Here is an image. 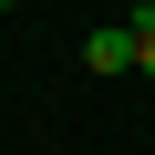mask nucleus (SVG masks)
Instances as JSON below:
<instances>
[{"mask_svg":"<svg viewBox=\"0 0 155 155\" xmlns=\"http://www.w3.org/2000/svg\"><path fill=\"white\" fill-rule=\"evenodd\" d=\"M145 83H155V31H145Z\"/></svg>","mask_w":155,"mask_h":155,"instance_id":"2","label":"nucleus"},{"mask_svg":"<svg viewBox=\"0 0 155 155\" xmlns=\"http://www.w3.org/2000/svg\"><path fill=\"white\" fill-rule=\"evenodd\" d=\"M145 31H155V11H134V21H104V31L83 41V62H93V72H145Z\"/></svg>","mask_w":155,"mask_h":155,"instance_id":"1","label":"nucleus"}]
</instances>
